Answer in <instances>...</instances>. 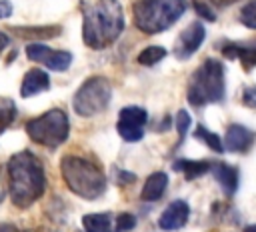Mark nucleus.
Here are the masks:
<instances>
[{"label":"nucleus","mask_w":256,"mask_h":232,"mask_svg":"<svg viewBox=\"0 0 256 232\" xmlns=\"http://www.w3.org/2000/svg\"><path fill=\"white\" fill-rule=\"evenodd\" d=\"M240 22L246 28L256 30V0H252V2H248V4L242 6V10H240Z\"/></svg>","instance_id":"nucleus-23"},{"label":"nucleus","mask_w":256,"mask_h":232,"mask_svg":"<svg viewBox=\"0 0 256 232\" xmlns=\"http://www.w3.org/2000/svg\"><path fill=\"white\" fill-rule=\"evenodd\" d=\"M136 226V218L130 212H120V216H116L114 222V232H130Z\"/></svg>","instance_id":"nucleus-24"},{"label":"nucleus","mask_w":256,"mask_h":232,"mask_svg":"<svg viewBox=\"0 0 256 232\" xmlns=\"http://www.w3.org/2000/svg\"><path fill=\"white\" fill-rule=\"evenodd\" d=\"M12 14V2L10 0H0V20L8 18Z\"/></svg>","instance_id":"nucleus-28"},{"label":"nucleus","mask_w":256,"mask_h":232,"mask_svg":"<svg viewBox=\"0 0 256 232\" xmlns=\"http://www.w3.org/2000/svg\"><path fill=\"white\" fill-rule=\"evenodd\" d=\"M26 58L38 64H44L46 68L54 70V72H64L70 62H72V54L66 50H52L40 42H32L26 46Z\"/></svg>","instance_id":"nucleus-9"},{"label":"nucleus","mask_w":256,"mask_h":232,"mask_svg":"<svg viewBox=\"0 0 256 232\" xmlns=\"http://www.w3.org/2000/svg\"><path fill=\"white\" fill-rule=\"evenodd\" d=\"M190 218V206L186 200H174L170 202L164 212L160 214L158 218V226L166 232H174V230H180Z\"/></svg>","instance_id":"nucleus-12"},{"label":"nucleus","mask_w":256,"mask_h":232,"mask_svg":"<svg viewBox=\"0 0 256 232\" xmlns=\"http://www.w3.org/2000/svg\"><path fill=\"white\" fill-rule=\"evenodd\" d=\"M132 180H136V176H134V174L124 172V170H120V172H118V184H130Z\"/></svg>","instance_id":"nucleus-29"},{"label":"nucleus","mask_w":256,"mask_h":232,"mask_svg":"<svg viewBox=\"0 0 256 232\" xmlns=\"http://www.w3.org/2000/svg\"><path fill=\"white\" fill-rule=\"evenodd\" d=\"M148 122V112L140 106H126L118 114L116 130L126 142H138L144 138V124Z\"/></svg>","instance_id":"nucleus-8"},{"label":"nucleus","mask_w":256,"mask_h":232,"mask_svg":"<svg viewBox=\"0 0 256 232\" xmlns=\"http://www.w3.org/2000/svg\"><path fill=\"white\" fill-rule=\"evenodd\" d=\"M16 118V104L12 98H0V134L14 122Z\"/></svg>","instance_id":"nucleus-20"},{"label":"nucleus","mask_w":256,"mask_h":232,"mask_svg":"<svg viewBox=\"0 0 256 232\" xmlns=\"http://www.w3.org/2000/svg\"><path fill=\"white\" fill-rule=\"evenodd\" d=\"M112 220L114 218L110 212L86 214V216H82V226H84V232H114Z\"/></svg>","instance_id":"nucleus-19"},{"label":"nucleus","mask_w":256,"mask_h":232,"mask_svg":"<svg viewBox=\"0 0 256 232\" xmlns=\"http://www.w3.org/2000/svg\"><path fill=\"white\" fill-rule=\"evenodd\" d=\"M212 172H214V178L220 184L222 192L226 196H232L238 188V170L234 166L226 164V162H216L212 166Z\"/></svg>","instance_id":"nucleus-15"},{"label":"nucleus","mask_w":256,"mask_h":232,"mask_svg":"<svg viewBox=\"0 0 256 232\" xmlns=\"http://www.w3.org/2000/svg\"><path fill=\"white\" fill-rule=\"evenodd\" d=\"M2 198H4V196H2V190H0V202H2Z\"/></svg>","instance_id":"nucleus-34"},{"label":"nucleus","mask_w":256,"mask_h":232,"mask_svg":"<svg viewBox=\"0 0 256 232\" xmlns=\"http://www.w3.org/2000/svg\"><path fill=\"white\" fill-rule=\"evenodd\" d=\"M0 232H24V230H18V228L12 226V224H2V226H0Z\"/></svg>","instance_id":"nucleus-32"},{"label":"nucleus","mask_w":256,"mask_h":232,"mask_svg":"<svg viewBox=\"0 0 256 232\" xmlns=\"http://www.w3.org/2000/svg\"><path fill=\"white\" fill-rule=\"evenodd\" d=\"M82 40L94 50L108 48L124 30V12L118 0H82Z\"/></svg>","instance_id":"nucleus-1"},{"label":"nucleus","mask_w":256,"mask_h":232,"mask_svg":"<svg viewBox=\"0 0 256 232\" xmlns=\"http://www.w3.org/2000/svg\"><path fill=\"white\" fill-rule=\"evenodd\" d=\"M26 134L30 136L32 142L46 146V148H56L62 142H66L70 134V120L64 110L52 108L32 120L26 122Z\"/></svg>","instance_id":"nucleus-6"},{"label":"nucleus","mask_w":256,"mask_h":232,"mask_svg":"<svg viewBox=\"0 0 256 232\" xmlns=\"http://www.w3.org/2000/svg\"><path fill=\"white\" fill-rule=\"evenodd\" d=\"M50 88V78L44 70L40 68H32L24 74L22 78V86H20V96L22 98H30L34 94H40V92H46Z\"/></svg>","instance_id":"nucleus-14"},{"label":"nucleus","mask_w":256,"mask_h":232,"mask_svg":"<svg viewBox=\"0 0 256 232\" xmlns=\"http://www.w3.org/2000/svg\"><path fill=\"white\" fill-rule=\"evenodd\" d=\"M172 168L176 172H182L186 180H194L202 174H206L208 170H212V164L206 162V160H188V158H178L174 160Z\"/></svg>","instance_id":"nucleus-18"},{"label":"nucleus","mask_w":256,"mask_h":232,"mask_svg":"<svg viewBox=\"0 0 256 232\" xmlns=\"http://www.w3.org/2000/svg\"><path fill=\"white\" fill-rule=\"evenodd\" d=\"M192 4H194V10L200 14L202 20H210V22L216 20V12H214V10L210 8V4H206L204 0H194Z\"/></svg>","instance_id":"nucleus-26"},{"label":"nucleus","mask_w":256,"mask_h":232,"mask_svg":"<svg viewBox=\"0 0 256 232\" xmlns=\"http://www.w3.org/2000/svg\"><path fill=\"white\" fill-rule=\"evenodd\" d=\"M190 124H192L190 114H188L186 110H180V112L176 114V130H178V138H180V142L184 140V136H186V132H188V128H190Z\"/></svg>","instance_id":"nucleus-25"},{"label":"nucleus","mask_w":256,"mask_h":232,"mask_svg":"<svg viewBox=\"0 0 256 232\" xmlns=\"http://www.w3.org/2000/svg\"><path fill=\"white\" fill-rule=\"evenodd\" d=\"M8 32L26 40H48V38H56L62 32V28L60 26H10Z\"/></svg>","instance_id":"nucleus-16"},{"label":"nucleus","mask_w":256,"mask_h":232,"mask_svg":"<svg viewBox=\"0 0 256 232\" xmlns=\"http://www.w3.org/2000/svg\"><path fill=\"white\" fill-rule=\"evenodd\" d=\"M164 56H166V48H162V46H148V48H144L138 54L136 60L142 66H152V64H158L160 60H164Z\"/></svg>","instance_id":"nucleus-21"},{"label":"nucleus","mask_w":256,"mask_h":232,"mask_svg":"<svg viewBox=\"0 0 256 232\" xmlns=\"http://www.w3.org/2000/svg\"><path fill=\"white\" fill-rule=\"evenodd\" d=\"M244 232H256V224H252V226H248Z\"/></svg>","instance_id":"nucleus-33"},{"label":"nucleus","mask_w":256,"mask_h":232,"mask_svg":"<svg viewBox=\"0 0 256 232\" xmlns=\"http://www.w3.org/2000/svg\"><path fill=\"white\" fill-rule=\"evenodd\" d=\"M204 38H206V30H204L202 22H200V20L192 22V24H190L186 30H182L180 36L176 38L174 48H172L174 56H176L178 60H188V58L202 46Z\"/></svg>","instance_id":"nucleus-10"},{"label":"nucleus","mask_w":256,"mask_h":232,"mask_svg":"<svg viewBox=\"0 0 256 232\" xmlns=\"http://www.w3.org/2000/svg\"><path fill=\"white\" fill-rule=\"evenodd\" d=\"M60 172L70 192L84 200H96L106 190L104 172L90 160L78 154H66L60 160Z\"/></svg>","instance_id":"nucleus-3"},{"label":"nucleus","mask_w":256,"mask_h":232,"mask_svg":"<svg viewBox=\"0 0 256 232\" xmlns=\"http://www.w3.org/2000/svg\"><path fill=\"white\" fill-rule=\"evenodd\" d=\"M222 56L228 60H240L244 70L256 68V36L246 42H224Z\"/></svg>","instance_id":"nucleus-11"},{"label":"nucleus","mask_w":256,"mask_h":232,"mask_svg":"<svg viewBox=\"0 0 256 232\" xmlns=\"http://www.w3.org/2000/svg\"><path fill=\"white\" fill-rule=\"evenodd\" d=\"M186 8V0H136L132 6L134 26L144 34L164 32L176 24Z\"/></svg>","instance_id":"nucleus-4"},{"label":"nucleus","mask_w":256,"mask_h":232,"mask_svg":"<svg viewBox=\"0 0 256 232\" xmlns=\"http://www.w3.org/2000/svg\"><path fill=\"white\" fill-rule=\"evenodd\" d=\"M210 6H216V8H226V6H230V4H236V2H240V0H206Z\"/></svg>","instance_id":"nucleus-30"},{"label":"nucleus","mask_w":256,"mask_h":232,"mask_svg":"<svg viewBox=\"0 0 256 232\" xmlns=\"http://www.w3.org/2000/svg\"><path fill=\"white\" fill-rule=\"evenodd\" d=\"M194 136H196L198 140H202L210 150H214V152H224V144H222V140H220L214 132H210L208 128L198 126V128H196V132H194Z\"/></svg>","instance_id":"nucleus-22"},{"label":"nucleus","mask_w":256,"mask_h":232,"mask_svg":"<svg viewBox=\"0 0 256 232\" xmlns=\"http://www.w3.org/2000/svg\"><path fill=\"white\" fill-rule=\"evenodd\" d=\"M242 104L256 110V86L254 84L242 88Z\"/></svg>","instance_id":"nucleus-27"},{"label":"nucleus","mask_w":256,"mask_h":232,"mask_svg":"<svg viewBox=\"0 0 256 232\" xmlns=\"http://www.w3.org/2000/svg\"><path fill=\"white\" fill-rule=\"evenodd\" d=\"M8 196L16 208H30L46 188V174L42 162L28 150L16 152L6 164Z\"/></svg>","instance_id":"nucleus-2"},{"label":"nucleus","mask_w":256,"mask_h":232,"mask_svg":"<svg viewBox=\"0 0 256 232\" xmlns=\"http://www.w3.org/2000/svg\"><path fill=\"white\" fill-rule=\"evenodd\" d=\"M110 100H112L110 80L104 76H90L76 90V94L72 98V108L78 116L92 118V116H98L100 112H104L108 108Z\"/></svg>","instance_id":"nucleus-7"},{"label":"nucleus","mask_w":256,"mask_h":232,"mask_svg":"<svg viewBox=\"0 0 256 232\" xmlns=\"http://www.w3.org/2000/svg\"><path fill=\"white\" fill-rule=\"evenodd\" d=\"M188 102L196 108L222 102L226 96V82H224V66L216 58H206L202 66L190 76L188 82Z\"/></svg>","instance_id":"nucleus-5"},{"label":"nucleus","mask_w":256,"mask_h":232,"mask_svg":"<svg viewBox=\"0 0 256 232\" xmlns=\"http://www.w3.org/2000/svg\"><path fill=\"white\" fill-rule=\"evenodd\" d=\"M8 44H10V36H8L6 32H0V54H2V50H4Z\"/></svg>","instance_id":"nucleus-31"},{"label":"nucleus","mask_w":256,"mask_h":232,"mask_svg":"<svg viewBox=\"0 0 256 232\" xmlns=\"http://www.w3.org/2000/svg\"><path fill=\"white\" fill-rule=\"evenodd\" d=\"M166 186H168V176L164 172H154V174H150L146 178L140 196H142L144 202H156V200H160L164 196Z\"/></svg>","instance_id":"nucleus-17"},{"label":"nucleus","mask_w":256,"mask_h":232,"mask_svg":"<svg viewBox=\"0 0 256 232\" xmlns=\"http://www.w3.org/2000/svg\"><path fill=\"white\" fill-rule=\"evenodd\" d=\"M256 140V134L242 126V124H230L226 128V136H224V148L228 152H236V154H242V152H248L252 148Z\"/></svg>","instance_id":"nucleus-13"}]
</instances>
